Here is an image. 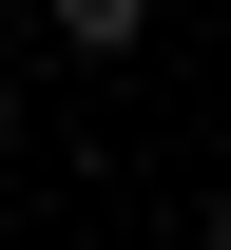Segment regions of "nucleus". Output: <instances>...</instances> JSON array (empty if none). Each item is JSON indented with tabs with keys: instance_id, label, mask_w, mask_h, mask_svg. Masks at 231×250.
Wrapping results in <instances>:
<instances>
[{
	"instance_id": "1",
	"label": "nucleus",
	"mask_w": 231,
	"mask_h": 250,
	"mask_svg": "<svg viewBox=\"0 0 231 250\" xmlns=\"http://www.w3.org/2000/svg\"><path fill=\"white\" fill-rule=\"evenodd\" d=\"M135 20H154V0H58V39H77V58H135Z\"/></svg>"
},
{
	"instance_id": "2",
	"label": "nucleus",
	"mask_w": 231,
	"mask_h": 250,
	"mask_svg": "<svg viewBox=\"0 0 231 250\" xmlns=\"http://www.w3.org/2000/svg\"><path fill=\"white\" fill-rule=\"evenodd\" d=\"M0 116H20V58H0Z\"/></svg>"
},
{
	"instance_id": "3",
	"label": "nucleus",
	"mask_w": 231,
	"mask_h": 250,
	"mask_svg": "<svg viewBox=\"0 0 231 250\" xmlns=\"http://www.w3.org/2000/svg\"><path fill=\"white\" fill-rule=\"evenodd\" d=\"M0 20H20V0H0Z\"/></svg>"
}]
</instances>
